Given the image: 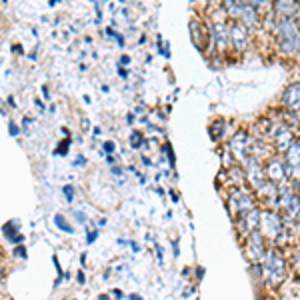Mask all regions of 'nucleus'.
I'll return each mask as SVG.
<instances>
[{
    "label": "nucleus",
    "instance_id": "6ab92c4d",
    "mask_svg": "<svg viewBox=\"0 0 300 300\" xmlns=\"http://www.w3.org/2000/svg\"><path fill=\"white\" fill-rule=\"evenodd\" d=\"M224 128H226L224 120H222V118H216V120L210 124V128H208L210 138H212V140H222V138H224Z\"/></svg>",
    "mask_w": 300,
    "mask_h": 300
},
{
    "label": "nucleus",
    "instance_id": "6e6552de",
    "mask_svg": "<svg viewBox=\"0 0 300 300\" xmlns=\"http://www.w3.org/2000/svg\"><path fill=\"white\" fill-rule=\"evenodd\" d=\"M244 176H246V182L252 186V192H256L260 186L266 182L264 166L260 164V160H258L256 156H250V158L244 162Z\"/></svg>",
    "mask_w": 300,
    "mask_h": 300
},
{
    "label": "nucleus",
    "instance_id": "58836bf2",
    "mask_svg": "<svg viewBox=\"0 0 300 300\" xmlns=\"http://www.w3.org/2000/svg\"><path fill=\"white\" fill-rule=\"evenodd\" d=\"M112 294H114V298H118V300H120V298L124 296V294H122L120 290H112Z\"/></svg>",
    "mask_w": 300,
    "mask_h": 300
},
{
    "label": "nucleus",
    "instance_id": "4c0bfd02",
    "mask_svg": "<svg viewBox=\"0 0 300 300\" xmlns=\"http://www.w3.org/2000/svg\"><path fill=\"white\" fill-rule=\"evenodd\" d=\"M130 246H132L134 252H140V250H142V246H138V242H130Z\"/></svg>",
    "mask_w": 300,
    "mask_h": 300
},
{
    "label": "nucleus",
    "instance_id": "09e8293b",
    "mask_svg": "<svg viewBox=\"0 0 300 300\" xmlns=\"http://www.w3.org/2000/svg\"><path fill=\"white\" fill-rule=\"evenodd\" d=\"M298 52H300V48H298Z\"/></svg>",
    "mask_w": 300,
    "mask_h": 300
},
{
    "label": "nucleus",
    "instance_id": "423d86ee",
    "mask_svg": "<svg viewBox=\"0 0 300 300\" xmlns=\"http://www.w3.org/2000/svg\"><path fill=\"white\" fill-rule=\"evenodd\" d=\"M274 206H276V210L282 214L284 220H292L294 214H296V210L300 208V194L294 192L292 188H286V190L280 188V194H278Z\"/></svg>",
    "mask_w": 300,
    "mask_h": 300
},
{
    "label": "nucleus",
    "instance_id": "f3484780",
    "mask_svg": "<svg viewBox=\"0 0 300 300\" xmlns=\"http://www.w3.org/2000/svg\"><path fill=\"white\" fill-rule=\"evenodd\" d=\"M272 4L280 18H292L298 10V0H272Z\"/></svg>",
    "mask_w": 300,
    "mask_h": 300
},
{
    "label": "nucleus",
    "instance_id": "f03ea898",
    "mask_svg": "<svg viewBox=\"0 0 300 300\" xmlns=\"http://www.w3.org/2000/svg\"><path fill=\"white\" fill-rule=\"evenodd\" d=\"M276 42L282 54H298L300 48V28L292 18H280L276 24Z\"/></svg>",
    "mask_w": 300,
    "mask_h": 300
},
{
    "label": "nucleus",
    "instance_id": "37998d69",
    "mask_svg": "<svg viewBox=\"0 0 300 300\" xmlns=\"http://www.w3.org/2000/svg\"><path fill=\"white\" fill-rule=\"evenodd\" d=\"M128 300H142V298H140L138 294H130V296H128Z\"/></svg>",
    "mask_w": 300,
    "mask_h": 300
},
{
    "label": "nucleus",
    "instance_id": "c03bdc74",
    "mask_svg": "<svg viewBox=\"0 0 300 300\" xmlns=\"http://www.w3.org/2000/svg\"><path fill=\"white\" fill-rule=\"evenodd\" d=\"M98 300H110V296L108 294H98Z\"/></svg>",
    "mask_w": 300,
    "mask_h": 300
},
{
    "label": "nucleus",
    "instance_id": "f257e3e1",
    "mask_svg": "<svg viewBox=\"0 0 300 300\" xmlns=\"http://www.w3.org/2000/svg\"><path fill=\"white\" fill-rule=\"evenodd\" d=\"M260 268H262V278H264L266 286L270 288H278L288 276V262L284 254L280 252V248L274 244L268 246V250L262 256Z\"/></svg>",
    "mask_w": 300,
    "mask_h": 300
},
{
    "label": "nucleus",
    "instance_id": "b1692460",
    "mask_svg": "<svg viewBox=\"0 0 300 300\" xmlns=\"http://www.w3.org/2000/svg\"><path fill=\"white\" fill-rule=\"evenodd\" d=\"M68 146H70V140L66 138L62 144H58V148H56V154H60V156H66V154H68Z\"/></svg>",
    "mask_w": 300,
    "mask_h": 300
},
{
    "label": "nucleus",
    "instance_id": "a18cd8bd",
    "mask_svg": "<svg viewBox=\"0 0 300 300\" xmlns=\"http://www.w3.org/2000/svg\"><path fill=\"white\" fill-rule=\"evenodd\" d=\"M142 162H144V164H146V166H152V162H150V160H148V158H146V156H142Z\"/></svg>",
    "mask_w": 300,
    "mask_h": 300
},
{
    "label": "nucleus",
    "instance_id": "ddd939ff",
    "mask_svg": "<svg viewBox=\"0 0 300 300\" xmlns=\"http://www.w3.org/2000/svg\"><path fill=\"white\" fill-rule=\"evenodd\" d=\"M188 28H190V36H192L194 46H196L200 52H204L206 46H208V40H210V28H206V26H204L202 22H198V20H192V22L188 24Z\"/></svg>",
    "mask_w": 300,
    "mask_h": 300
},
{
    "label": "nucleus",
    "instance_id": "aec40b11",
    "mask_svg": "<svg viewBox=\"0 0 300 300\" xmlns=\"http://www.w3.org/2000/svg\"><path fill=\"white\" fill-rule=\"evenodd\" d=\"M54 224H56V226H58L62 232H66V234H72V232H74V230H72V226L66 222L64 214H56V216H54Z\"/></svg>",
    "mask_w": 300,
    "mask_h": 300
},
{
    "label": "nucleus",
    "instance_id": "9b49d317",
    "mask_svg": "<svg viewBox=\"0 0 300 300\" xmlns=\"http://www.w3.org/2000/svg\"><path fill=\"white\" fill-rule=\"evenodd\" d=\"M230 44H232L236 50H246V48H248V44H250L248 26H244V24L238 22V20H232V22H230Z\"/></svg>",
    "mask_w": 300,
    "mask_h": 300
},
{
    "label": "nucleus",
    "instance_id": "dca6fc26",
    "mask_svg": "<svg viewBox=\"0 0 300 300\" xmlns=\"http://www.w3.org/2000/svg\"><path fill=\"white\" fill-rule=\"evenodd\" d=\"M294 142H296V140H294V134H292V130L286 128V126L280 128V130L274 134V146H276V150H278L280 154H284Z\"/></svg>",
    "mask_w": 300,
    "mask_h": 300
},
{
    "label": "nucleus",
    "instance_id": "a211bd4d",
    "mask_svg": "<svg viewBox=\"0 0 300 300\" xmlns=\"http://www.w3.org/2000/svg\"><path fill=\"white\" fill-rule=\"evenodd\" d=\"M2 230H4V236H6L10 242H14V244H20L22 238H24L20 232H16V224H12V222H6L4 226H2Z\"/></svg>",
    "mask_w": 300,
    "mask_h": 300
},
{
    "label": "nucleus",
    "instance_id": "c85d7f7f",
    "mask_svg": "<svg viewBox=\"0 0 300 300\" xmlns=\"http://www.w3.org/2000/svg\"><path fill=\"white\" fill-rule=\"evenodd\" d=\"M8 130H10L12 136H18V134H20V130H18V126H16L14 122H8Z\"/></svg>",
    "mask_w": 300,
    "mask_h": 300
},
{
    "label": "nucleus",
    "instance_id": "cd10ccee",
    "mask_svg": "<svg viewBox=\"0 0 300 300\" xmlns=\"http://www.w3.org/2000/svg\"><path fill=\"white\" fill-rule=\"evenodd\" d=\"M114 148H116V144L114 142H112V140H108V142H104V152L110 156L112 152H114Z\"/></svg>",
    "mask_w": 300,
    "mask_h": 300
},
{
    "label": "nucleus",
    "instance_id": "1a4fd4ad",
    "mask_svg": "<svg viewBox=\"0 0 300 300\" xmlns=\"http://www.w3.org/2000/svg\"><path fill=\"white\" fill-rule=\"evenodd\" d=\"M284 166H286V176L288 180L298 182L300 180V142H294L286 152L282 154Z\"/></svg>",
    "mask_w": 300,
    "mask_h": 300
},
{
    "label": "nucleus",
    "instance_id": "393cba45",
    "mask_svg": "<svg viewBox=\"0 0 300 300\" xmlns=\"http://www.w3.org/2000/svg\"><path fill=\"white\" fill-rule=\"evenodd\" d=\"M154 254L158 256V264H164V250L160 244H154Z\"/></svg>",
    "mask_w": 300,
    "mask_h": 300
},
{
    "label": "nucleus",
    "instance_id": "bb28decb",
    "mask_svg": "<svg viewBox=\"0 0 300 300\" xmlns=\"http://www.w3.org/2000/svg\"><path fill=\"white\" fill-rule=\"evenodd\" d=\"M246 2L250 4V6H254V8H262V6H266V2H268V0H246Z\"/></svg>",
    "mask_w": 300,
    "mask_h": 300
},
{
    "label": "nucleus",
    "instance_id": "c756f323",
    "mask_svg": "<svg viewBox=\"0 0 300 300\" xmlns=\"http://www.w3.org/2000/svg\"><path fill=\"white\" fill-rule=\"evenodd\" d=\"M96 238H98V230H94V232H88V234H86V242H88V244H92Z\"/></svg>",
    "mask_w": 300,
    "mask_h": 300
},
{
    "label": "nucleus",
    "instance_id": "e433bc0d",
    "mask_svg": "<svg viewBox=\"0 0 300 300\" xmlns=\"http://www.w3.org/2000/svg\"><path fill=\"white\" fill-rule=\"evenodd\" d=\"M76 280H78V284H84V282H86V278H84V272H78V274H76Z\"/></svg>",
    "mask_w": 300,
    "mask_h": 300
},
{
    "label": "nucleus",
    "instance_id": "473e14b6",
    "mask_svg": "<svg viewBox=\"0 0 300 300\" xmlns=\"http://www.w3.org/2000/svg\"><path fill=\"white\" fill-rule=\"evenodd\" d=\"M172 250H174V256L178 258V254H180V248H178V238L172 242Z\"/></svg>",
    "mask_w": 300,
    "mask_h": 300
},
{
    "label": "nucleus",
    "instance_id": "9d476101",
    "mask_svg": "<svg viewBox=\"0 0 300 300\" xmlns=\"http://www.w3.org/2000/svg\"><path fill=\"white\" fill-rule=\"evenodd\" d=\"M258 226H260V210L258 208H252V210L236 216V230L242 236H248L250 232L258 230Z\"/></svg>",
    "mask_w": 300,
    "mask_h": 300
},
{
    "label": "nucleus",
    "instance_id": "2f4dec72",
    "mask_svg": "<svg viewBox=\"0 0 300 300\" xmlns=\"http://www.w3.org/2000/svg\"><path fill=\"white\" fill-rule=\"evenodd\" d=\"M294 268H296V272H300V250H298V254L294 258Z\"/></svg>",
    "mask_w": 300,
    "mask_h": 300
},
{
    "label": "nucleus",
    "instance_id": "f704fd0d",
    "mask_svg": "<svg viewBox=\"0 0 300 300\" xmlns=\"http://www.w3.org/2000/svg\"><path fill=\"white\" fill-rule=\"evenodd\" d=\"M112 174L120 176V174H124V170H122V168H118V166H112Z\"/></svg>",
    "mask_w": 300,
    "mask_h": 300
},
{
    "label": "nucleus",
    "instance_id": "49530a36",
    "mask_svg": "<svg viewBox=\"0 0 300 300\" xmlns=\"http://www.w3.org/2000/svg\"><path fill=\"white\" fill-rule=\"evenodd\" d=\"M120 62H122V64H128V62H130V58H128V56H122V58H120Z\"/></svg>",
    "mask_w": 300,
    "mask_h": 300
},
{
    "label": "nucleus",
    "instance_id": "4be33fe9",
    "mask_svg": "<svg viewBox=\"0 0 300 300\" xmlns=\"http://www.w3.org/2000/svg\"><path fill=\"white\" fill-rule=\"evenodd\" d=\"M142 144H144V136H142L140 132H132V134H130V146L138 150Z\"/></svg>",
    "mask_w": 300,
    "mask_h": 300
},
{
    "label": "nucleus",
    "instance_id": "4468645a",
    "mask_svg": "<svg viewBox=\"0 0 300 300\" xmlns=\"http://www.w3.org/2000/svg\"><path fill=\"white\" fill-rule=\"evenodd\" d=\"M210 38L214 40V44L218 48H224V46H228L230 44V24L226 22H212L210 24Z\"/></svg>",
    "mask_w": 300,
    "mask_h": 300
},
{
    "label": "nucleus",
    "instance_id": "de8ad7c7",
    "mask_svg": "<svg viewBox=\"0 0 300 300\" xmlns=\"http://www.w3.org/2000/svg\"><path fill=\"white\" fill-rule=\"evenodd\" d=\"M4 276V270H2V266H0V278H2Z\"/></svg>",
    "mask_w": 300,
    "mask_h": 300
},
{
    "label": "nucleus",
    "instance_id": "c9c22d12",
    "mask_svg": "<svg viewBox=\"0 0 300 300\" xmlns=\"http://www.w3.org/2000/svg\"><path fill=\"white\" fill-rule=\"evenodd\" d=\"M202 274H204V268L198 266V268H196V280H202Z\"/></svg>",
    "mask_w": 300,
    "mask_h": 300
},
{
    "label": "nucleus",
    "instance_id": "7c9ffc66",
    "mask_svg": "<svg viewBox=\"0 0 300 300\" xmlns=\"http://www.w3.org/2000/svg\"><path fill=\"white\" fill-rule=\"evenodd\" d=\"M74 218H76V222H80V224L86 222V214L84 212H74Z\"/></svg>",
    "mask_w": 300,
    "mask_h": 300
},
{
    "label": "nucleus",
    "instance_id": "79ce46f5",
    "mask_svg": "<svg viewBox=\"0 0 300 300\" xmlns=\"http://www.w3.org/2000/svg\"><path fill=\"white\" fill-rule=\"evenodd\" d=\"M118 74H120V76H122V78H126V76H128V72H126L124 68H120V70H118Z\"/></svg>",
    "mask_w": 300,
    "mask_h": 300
},
{
    "label": "nucleus",
    "instance_id": "2eb2a0df",
    "mask_svg": "<svg viewBox=\"0 0 300 300\" xmlns=\"http://www.w3.org/2000/svg\"><path fill=\"white\" fill-rule=\"evenodd\" d=\"M282 104L288 110H300V82L290 84L282 94Z\"/></svg>",
    "mask_w": 300,
    "mask_h": 300
},
{
    "label": "nucleus",
    "instance_id": "39448f33",
    "mask_svg": "<svg viewBox=\"0 0 300 300\" xmlns=\"http://www.w3.org/2000/svg\"><path fill=\"white\" fill-rule=\"evenodd\" d=\"M266 250H268L266 236L262 234L260 230H254V232H250L246 236V240H244V254H246V258L252 262V264H254V262H260Z\"/></svg>",
    "mask_w": 300,
    "mask_h": 300
},
{
    "label": "nucleus",
    "instance_id": "f8f14e48",
    "mask_svg": "<svg viewBox=\"0 0 300 300\" xmlns=\"http://www.w3.org/2000/svg\"><path fill=\"white\" fill-rule=\"evenodd\" d=\"M264 174H266V180L274 182V184H282L288 180L286 176V166H284V160L282 158H272L264 164Z\"/></svg>",
    "mask_w": 300,
    "mask_h": 300
},
{
    "label": "nucleus",
    "instance_id": "a19ab883",
    "mask_svg": "<svg viewBox=\"0 0 300 300\" xmlns=\"http://www.w3.org/2000/svg\"><path fill=\"white\" fill-rule=\"evenodd\" d=\"M292 220H294V222H298V224H300V208H298V210H296V214H294V218H292Z\"/></svg>",
    "mask_w": 300,
    "mask_h": 300
},
{
    "label": "nucleus",
    "instance_id": "ea45409f",
    "mask_svg": "<svg viewBox=\"0 0 300 300\" xmlns=\"http://www.w3.org/2000/svg\"><path fill=\"white\" fill-rule=\"evenodd\" d=\"M170 198H172V202H178V200H180V198H178V194H176V192H172V190H170Z\"/></svg>",
    "mask_w": 300,
    "mask_h": 300
},
{
    "label": "nucleus",
    "instance_id": "a878e982",
    "mask_svg": "<svg viewBox=\"0 0 300 300\" xmlns=\"http://www.w3.org/2000/svg\"><path fill=\"white\" fill-rule=\"evenodd\" d=\"M14 256H18V258H28V254H26V248L22 246V244H18L16 248H14V252H12Z\"/></svg>",
    "mask_w": 300,
    "mask_h": 300
},
{
    "label": "nucleus",
    "instance_id": "7ed1b4c3",
    "mask_svg": "<svg viewBox=\"0 0 300 300\" xmlns=\"http://www.w3.org/2000/svg\"><path fill=\"white\" fill-rule=\"evenodd\" d=\"M258 230L264 234L268 240H272V244H274L276 238L286 230V220L274 208L260 210V226H258Z\"/></svg>",
    "mask_w": 300,
    "mask_h": 300
},
{
    "label": "nucleus",
    "instance_id": "412c9836",
    "mask_svg": "<svg viewBox=\"0 0 300 300\" xmlns=\"http://www.w3.org/2000/svg\"><path fill=\"white\" fill-rule=\"evenodd\" d=\"M160 152H162V154H166V158H168V164L174 168V164H176V158H174V152H172V146H170V144H164Z\"/></svg>",
    "mask_w": 300,
    "mask_h": 300
},
{
    "label": "nucleus",
    "instance_id": "0eeeda50",
    "mask_svg": "<svg viewBox=\"0 0 300 300\" xmlns=\"http://www.w3.org/2000/svg\"><path fill=\"white\" fill-rule=\"evenodd\" d=\"M230 152L232 156L238 160V162H246L250 156H252V140L246 132H236L232 138H230Z\"/></svg>",
    "mask_w": 300,
    "mask_h": 300
},
{
    "label": "nucleus",
    "instance_id": "72a5a7b5",
    "mask_svg": "<svg viewBox=\"0 0 300 300\" xmlns=\"http://www.w3.org/2000/svg\"><path fill=\"white\" fill-rule=\"evenodd\" d=\"M76 164H78V166H82V164H86V158H84V156H78L76 160H74V166H76Z\"/></svg>",
    "mask_w": 300,
    "mask_h": 300
},
{
    "label": "nucleus",
    "instance_id": "20e7f679",
    "mask_svg": "<svg viewBox=\"0 0 300 300\" xmlns=\"http://www.w3.org/2000/svg\"><path fill=\"white\" fill-rule=\"evenodd\" d=\"M226 206H228L232 216H238V214H244V212L256 208V196H254V192L242 190V188L236 186V188H232V192L226 198Z\"/></svg>",
    "mask_w": 300,
    "mask_h": 300
},
{
    "label": "nucleus",
    "instance_id": "5701e85b",
    "mask_svg": "<svg viewBox=\"0 0 300 300\" xmlns=\"http://www.w3.org/2000/svg\"><path fill=\"white\" fill-rule=\"evenodd\" d=\"M62 192H64V196H66V200H68V202H72V200H74V196H76V190H74V186H72V184L62 186Z\"/></svg>",
    "mask_w": 300,
    "mask_h": 300
}]
</instances>
